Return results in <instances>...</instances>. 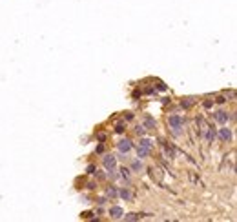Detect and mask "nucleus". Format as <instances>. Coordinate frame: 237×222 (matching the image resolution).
<instances>
[{
  "label": "nucleus",
  "mask_w": 237,
  "mask_h": 222,
  "mask_svg": "<svg viewBox=\"0 0 237 222\" xmlns=\"http://www.w3.org/2000/svg\"><path fill=\"white\" fill-rule=\"evenodd\" d=\"M124 129H126L124 124H117V126H115V131H117V133H124Z\"/></svg>",
  "instance_id": "obj_17"
},
{
  "label": "nucleus",
  "mask_w": 237,
  "mask_h": 222,
  "mask_svg": "<svg viewBox=\"0 0 237 222\" xmlns=\"http://www.w3.org/2000/svg\"><path fill=\"white\" fill-rule=\"evenodd\" d=\"M122 215H124L122 208H118V206L110 208V217H111V219H122Z\"/></svg>",
  "instance_id": "obj_5"
},
{
  "label": "nucleus",
  "mask_w": 237,
  "mask_h": 222,
  "mask_svg": "<svg viewBox=\"0 0 237 222\" xmlns=\"http://www.w3.org/2000/svg\"><path fill=\"white\" fill-rule=\"evenodd\" d=\"M118 195H120V198H124V200H133V193H131L130 189H126V187H124V189H120V191H118Z\"/></svg>",
  "instance_id": "obj_9"
},
{
  "label": "nucleus",
  "mask_w": 237,
  "mask_h": 222,
  "mask_svg": "<svg viewBox=\"0 0 237 222\" xmlns=\"http://www.w3.org/2000/svg\"><path fill=\"white\" fill-rule=\"evenodd\" d=\"M142 126H144L146 129H155V126H157V122H155V118H152L150 115H146V116L142 118Z\"/></svg>",
  "instance_id": "obj_4"
},
{
  "label": "nucleus",
  "mask_w": 237,
  "mask_h": 222,
  "mask_svg": "<svg viewBox=\"0 0 237 222\" xmlns=\"http://www.w3.org/2000/svg\"><path fill=\"white\" fill-rule=\"evenodd\" d=\"M215 137H217V133H215V129L213 127H208V133H206V140L212 144L213 140H215Z\"/></svg>",
  "instance_id": "obj_11"
},
{
  "label": "nucleus",
  "mask_w": 237,
  "mask_h": 222,
  "mask_svg": "<svg viewBox=\"0 0 237 222\" xmlns=\"http://www.w3.org/2000/svg\"><path fill=\"white\" fill-rule=\"evenodd\" d=\"M137 155H139V158H144V157H148V155H150V149L139 144V148H137Z\"/></svg>",
  "instance_id": "obj_10"
},
{
  "label": "nucleus",
  "mask_w": 237,
  "mask_h": 222,
  "mask_svg": "<svg viewBox=\"0 0 237 222\" xmlns=\"http://www.w3.org/2000/svg\"><path fill=\"white\" fill-rule=\"evenodd\" d=\"M88 173H89V175L97 173V171H95V166H93V164H89V166H88Z\"/></svg>",
  "instance_id": "obj_20"
},
{
  "label": "nucleus",
  "mask_w": 237,
  "mask_h": 222,
  "mask_svg": "<svg viewBox=\"0 0 237 222\" xmlns=\"http://www.w3.org/2000/svg\"><path fill=\"white\" fill-rule=\"evenodd\" d=\"M97 153H104V144H99L97 146Z\"/></svg>",
  "instance_id": "obj_23"
},
{
  "label": "nucleus",
  "mask_w": 237,
  "mask_h": 222,
  "mask_svg": "<svg viewBox=\"0 0 237 222\" xmlns=\"http://www.w3.org/2000/svg\"><path fill=\"white\" fill-rule=\"evenodd\" d=\"M215 120H217L219 124H226V122H228V113H226V111H217V113H215Z\"/></svg>",
  "instance_id": "obj_6"
},
{
  "label": "nucleus",
  "mask_w": 237,
  "mask_h": 222,
  "mask_svg": "<svg viewBox=\"0 0 237 222\" xmlns=\"http://www.w3.org/2000/svg\"><path fill=\"white\" fill-rule=\"evenodd\" d=\"M168 124H170V127L173 129V133H175V135H179V133H181V127L184 126V120H182L179 115H171V116H170V120H168Z\"/></svg>",
  "instance_id": "obj_2"
},
{
  "label": "nucleus",
  "mask_w": 237,
  "mask_h": 222,
  "mask_svg": "<svg viewBox=\"0 0 237 222\" xmlns=\"http://www.w3.org/2000/svg\"><path fill=\"white\" fill-rule=\"evenodd\" d=\"M117 146H118V151H120V153H128V151H131V148H133V144H131V140H130V138L120 140Z\"/></svg>",
  "instance_id": "obj_3"
},
{
  "label": "nucleus",
  "mask_w": 237,
  "mask_h": 222,
  "mask_svg": "<svg viewBox=\"0 0 237 222\" xmlns=\"http://www.w3.org/2000/svg\"><path fill=\"white\" fill-rule=\"evenodd\" d=\"M135 131H137V135H144V131H146V127H144V126H139V127H137Z\"/></svg>",
  "instance_id": "obj_19"
},
{
  "label": "nucleus",
  "mask_w": 237,
  "mask_h": 222,
  "mask_svg": "<svg viewBox=\"0 0 237 222\" xmlns=\"http://www.w3.org/2000/svg\"><path fill=\"white\" fill-rule=\"evenodd\" d=\"M141 146H144V148L152 149V146H153V142H152L150 138H141Z\"/></svg>",
  "instance_id": "obj_14"
},
{
  "label": "nucleus",
  "mask_w": 237,
  "mask_h": 222,
  "mask_svg": "<svg viewBox=\"0 0 237 222\" xmlns=\"http://www.w3.org/2000/svg\"><path fill=\"white\" fill-rule=\"evenodd\" d=\"M192 104H193V102H192V100H186V102H184V100H182V108H190V106H192Z\"/></svg>",
  "instance_id": "obj_22"
},
{
  "label": "nucleus",
  "mask_w": 237,
  "mask_h": 222,
  "mask_svg": "<svg viewBox=\"0 0 237 222\" xmlns=\"http://www.w3.org/2000/svg\"><path fill=\"white\" fill-rule=\"evenodd\" d=\"M131 171L141 173V171H142V162H141V160H133V162H131Z\"/></svg>",
  "instance_id": "obj_12"
},
{
  "label": "nucleus",
  "mask_w": 237,
  "mask_h": 222,
  "mask_svg": "<svg viewBox=\"0 0 237 222\" xmlns=\"http://www.w3.org/2000/svg\"><path fill=\"white\" fill-rule=\"evenodd\" d=\"M106 200H108L106 197H100V198H99V204H100V206H104V204H106Z\"/></svg>",
  "instance_id": "obj_25"
},
{
  "label": "nucleus",
  "mask_w": 237,
  "mask_h": 222,
  "mask_svg": "<svg viewBox=\"0 0 237 222\" xmlns=\"http://www.w3.org/2000/svg\"><path fill=\"white\" fill-rule=\"evenodd\" d=\"M141 219V215H137V213H128V215H124V220H139Z\"/></svg>",
  "instance_id": "obj_13"
},
{
  "label": "nucleus",
  "mask_w": 237,
  "mask_h": 222,
  "mask_svg": "<svg viewBox=\"0 0 237 222\" xmlns=\"http://www.w3.org/2000/svg\"><path fill=\"white\" fill-rule=\"evenodd\" d=\"M120 175H122V179L130 180V169H128V168H122V169H120Z\"/></svg>",
  "instance_id": "obj_15"
},
{
  "label": "nucleus",
  "mask_w": 237,
  "mask_h": 222,
  "mask_svg": "<svg viewBox=\"0 0 237 222\" xmlns=\"http://www.w3.org/2000/svg\"><path fill=\"white\" fill-rule=\"evenodd\" d=\"M97 138H99L100 142H104V140H106V133H99V135H97Z\"/></svg>",
  "instance_id": "obj_21"
},
{
  "label": "nucleus",
  "mask_w": 237,
  "mask_h": 222,
  "mask_svg": "<svg viewBox=\"0 0 237 222\" xmlns=\"http://www.w3.org/2000/svg\"><path fill=\"white\" fill-rule=\"evenodd\" d=\"M102 162H104V168L110 175H115V169H117V158L113 155H104L102 157Z\"/></svg>",
  "instance_id": "obj_1"
},
{
  "label": "nucleus",
  "mask_w": 237,
  "mask_h": 222,
  "mask_svg": "<svg viewBox=\"0 0 237 222\" xmlns=\"http://www.w3.org/2000/svg\"><path fill=\"white\" fill-rule=\"evenodd\" d=\"M162 148H164V153L168 158H175V149L171 146H168V142H162Z\"/></svg>",
  "instance_id": "obj_8"
},
{
  "label": "nucleus",
  "mask_w": 237,
  "mask_h": 222,
  "mask_svg": "<svg viewBox=\"0 0 237 222\" xmlns=\"http://www.w3.org/2000/svg\"><path fill=\"white\" fill-rule=\"evenodd\" d=\"M202 106H204L206 109H210V108L213 106V102H212V100H204V102H202Z\"/></svg>",
  "instance_id": "obj_18"
},
{
  "label": "nucleus",
  "mask_w": 237,
  "mask_h": 222,
  "mask_svg": "<svg viewBox=\"0 0 237 222\" xmlns=\"http://www.w3.org/2000/svg\"><path fill=\"white\" fill-rule=\"evenodd\" d=\"M219 137H221V140L228 142V140L232 138V131H230L228 127H221V131H219Z\"/></svg>",
  "instance_id": "obj_7"
},
{
  "label": "nucleus",
  "mask_w": 237,
  "mask_h": 222,
  "mask_svg": "<svg viewBox=\"0 0 237 222\" xmlns=\"http://www.w3.org/2000/svg\"><path fill=\"white\" fill-rule=\"evenodd\" d=\"M224 102H226L224 97H217V104H224Z\"/></svg>",
  "instance_id": "obj_24"
},
{
  "label": "nucleus",
  "mask_w": 237,
  "mask_h": 222,
  "mask_svg": "<svg viewBox=\"0 0 237 222\" xmlns=\"http://www.w3.org/2000/svg\"><path fill=\"white\" fill-rule=\"evenodd\" d=\"M118 195V191L115 189V187H108V197H111V198H115Z\"/></svg>",
  "instance_id": "obj_16"
}]
</instances>
